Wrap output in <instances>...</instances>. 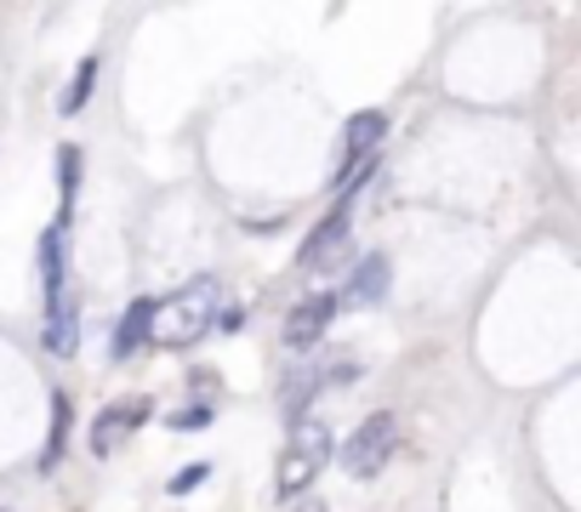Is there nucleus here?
<instances>
[{"label": "nucleus", "mask_w": 581, "mask_h": 512, "mask_svg": "<svg viewBox=\"0 0 581 512\" xmlns=\"http://www.w3.org/2000/svg\"><path fill=\"white\" fill-rule=\"evenodd\" d=\"M0 512H12V507H0Z\"/></svg>", "instance_id": "f3484780"}, {"label": "nucleus", "mask_w": 581, "mask_h": 512, "mask_svg": "<svg viewBox=\"0 0 581 512\" xmlns=\"http://www.w3.org/2000/svg\"><path fill=\"white\" fill-rule=\"evenodd\" d=\"M394 450H399V416H394V410H376V416H365L360 427L348 432L342 473L348 478H376L394 461Z\"/></svg>", "instance_id": "7ed1b4c3"}, {"label": "nucleus", "mask_w": 581, "mask_h": 512, "mask_svg": "<svg viewBox=\"0 0 581 512\" xmlns=\"http://www.w3.org/2000/svg\"><path fill=\"white\" fill-rule=\"evenodd\" d=\"M63 444H69V399L58 393V399H52V439H46V455H40L46 473H52L58 461H63Z\"/></svg>", "instance_id": "ddd939ff"}, {"label": "nucleus", "mask_w": 581, "mask_h": 512, "mask_svg": "<svg viewBox=\"0 0 581 512\" xmlns=\"http://www.w3.org/2000/svg\"><path fill=\"white\" fill-rule=\"evenodd\" d=\"M63 234L69 228H46L40 240V279H46V314H52V348H69V256H63Z\"/></svg>", "instance_id": "20e7f679"}, {"label": "nucleus", "mask_w": 581, "mask_h": 512, "mask_svg": "<svg viewBox=\"0 0 581 512\" xmlns=\"http://www.w3.org/2000/svg\"><path fill=\"white\" fill-rule=\"evenodd\" d=\"M337 307H342V302H337V296H325V291L308 296V302H296L291 314H286V348H296V353H302V348H314L325 330H331Z\"/></svg>", "instance_id": "0eeeda50"}, {"label": "nucleus", "mask_w": 581, "mask_h": 512, "mask_svg": "<svg viewBox=\"0 0 581 512\" xmlns=\"http://www.w3.org/2000/svg\"><path fill=\"white\" fill-rule=\"evenodd\" d=\"M383 132H388V114H376V109L353 114V120H348V160H342V171L360 166V160H371V148L383 143Z\"/></svg>", "instance_id": "6e6552de"}, {"label": "nucleus", "mask_w": 581, "mask_h": 512, "mask_svg": "<svg viewBox=\"0 0 581 512\" xmlns=\"http://www.w3.org/2000/svg\"><path fill=\"white\" fill-rule=\"evenodd\" d=\"M206 473H211L206 461H194V467H183V473L171 478V496H189V490H199V484H206Z\"/></svg>", "instance_id": "2eb2a0df"}, {"label": "nucleus", "mask_w": 581, "mask_h": 512, "mask_svg": "<svg viewBox=\"0 0 581 512\" xmlns=\"http://www.w3.org/2000/svg\"><path fill=\"white\" fill-rule=\"evenodd\" d=\"M211 416H217V404H194V410H177L171 427H177V432H194V427H206Z\"/></svg>", "instance_id": "4468645a"}, {"label": "nucleus", "mask_w": 581, "mask_h": 512, "mask_svg": "<svg viewBox=\"0 0 581 512\" xmlns=\"http://www.w3.org/2000/svg\"><path fill=\"white\" fill-rule=\"evenodd\" d=\"M348 263V205H337L331 217H325L308 240L296 251V268L302 273H337Z\"/></svg>", "instance_id": "39448f33"}, {"label": "nucleus", "mask_w": 581, "mask_h": 512, "mask_svg": "<svg viewBox=\"0 0 581 512\" xmlns=\"http://www.w3.org/2000/svg\"><path fill=\"white\" fill-rule=\"evenodd\" d=\"M74 183H81V148H58V194H63V211L52 228H69V205H74Z\"/></svg>", "instance_id": "9b49d317"}, {"label": "nucleus", "mask_w": 581, "mask_h": 512, "mask_svg": "<svg viewBox=\"0 0 581 512\" xmlns=\"http://www.w3.org/2000/svg\"><path fill=\"white\" fill-rule=\"evenodd\" d=\"M148 319H155V302H132V307H125V319L114 325V358H132L148 342Z\"/></svg>", "instance_id": "9d476101"}, {"label": "nucleus", "mask_w": 581, "mask_h": 512, "mask_svg": "<svg viewBox=\"0 0 581 512\" xmlns=\"http://www.w3.org/2000/svg\"><path fill=\"white\" fill-rule=\"evenodd\" d=\"M383 291H388V256H365V263L348 273V291L337 302H376Z\"/></svg>", "instance_id": "1a4fd4ad"}, {"label": "nucleus", "mask_w": 581, "mask_h": 512, "mask_svg": "<svg viewBox=\"0 0 581 512\" xmlns=\"http://www.w3.org/2000/svg\"><path fill=\"white\" fill-rule=\"evenodd\" d=\"M211 325H217V279L199 273V279H189V285L177 291V296L155 302L148 337H155L160 348H194Z\"/></svg>", "instance_id": "f257e3e1"}, {"label": "nucleus", "mask_w": 581, "mask_h": 512, "mask_svg": "<svg viewBox=\"0 0 581 512\" xmlns=\"http://www.w3.org/2000/svg\"><path fill=\"white\" fill-rule=\"evenodd\" d=\"M291 512H325V501H319V496H308V501H296Z\"/></svg>", "instance_id": "dca6fc26"}, {"label": "nucleus", "mask_w": 581, "mask_h": 512, "mask_svg": "<svg viewBox=\"0 0 581 512\" xmlns=\"http://www.w3.org/2000/svg\"><path fill=\"white\" fill-rule=\"evenodd\" d=\"M325 467H331V432H325V422H296L291 439H286V450H280L274 490H280L286 501H302Z\"/></svg>", "instance_id": "f03ea898"}, {"label": "nucleus", "mask_w": 581, "mask_h": 512, "mask_svg": "<svg viewBox=\"0 0 581 512\" xmlns=\"http://www.w3.org/2000/svg\"><path fill=\"white\" fill-rule=\"evenodd\" d=\"M92 81H97V58H81V69H74L69 92L58 97V114H81V109H86V97H92Z\"/></svg>", "instance_id": "f8f14e48"}, {"label": "nucleus", "mask_w": 581, "mask_h": 512, "mask_svg": "<svg viewBox=\"0 0 581 512\" xmlns=\"http://www.w3.org/2000/svg\"><path fill=\"white\" fill-rule=\"evenodd\" d=\"M148 416H155V404H148V399H120V404H109L104 416L92 422V455H114Z\"/></svg>", "instance_id": "423d86ee"}]
</instances>
